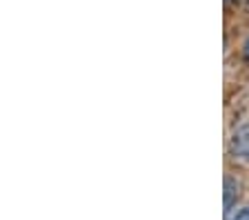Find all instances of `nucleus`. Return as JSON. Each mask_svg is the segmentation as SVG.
I'll use <instances>...</instances> for the list:
<instances>
[{
	"label": "nucleus",
	"mask_w": 249,
	"mask_h": 220,
	"mask_svg": "<svg viewBox=\"0 0 249 220\" xmlns=\"http://www.w3.org/2000/svg\"><path fill=\"white\" fill-rule=\"evenodd\" d=\"M229 149L238 160L249 163V122L240 125L238 129L231 134V140H229Z\"/></svg>",
	"instance_id": "f257e3e1"
},
{
	"label": "nucleus",
	"mask_w": 249,
	"mask_h": 220,
	"mask_svg": "<svg viewBox=\"0 0 249 220\" xmlns=\"http://www.w3.org/2000/svg\"><path fill=\"white\" fill-rule=\"evenodd\" d=\"M238 198H240V183L236 178H231V176H227L225 178V214H229L236 207Z\"/></svg>",
	"instance_id": "f03ea898"
},
{
	"label": "nucleus",
	"mask_w": 249,
	"mask_h": 220,
	"mask_svg": "<svg viewBox=\"0 0 249 220\" xmlns=\"http://www.w3.org/2000/svg\"><path fill=\"white\" fill-rule=\"evenodd\" d=\"M229 220H249V207H243L240 211H236Z\"/></svg>",
	"instance_id": "7ed1b4c3"
},
{
	"label": "nucleus",
	"mask_w": 249,
	"mask_h": 220,
	"mask_svg": "<svg viewBox=\"0 0 249 220\" xmlns=\"http://www.w3.org/2000/svg\"><path fill=\"white\" fill-rule=\"evenodd\" d=\"M243 51H245V58L249 60V38H247V42H245V47H243Z\"/></svg>",
	"instance_id": "20e7f679"
}]
</instances>
